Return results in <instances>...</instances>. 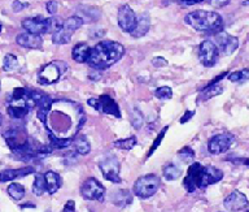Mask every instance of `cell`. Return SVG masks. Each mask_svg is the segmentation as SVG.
Masks as SVG:
<instances>
[{"mask_svg":"<svg viewBox=\"0 0 249 212\" xmlns=\"http://www.w3.org/2000/svg\"><path fill=\"white\" fill-rule=\"evenodd\" d=\"M124 55V47L114 40H101L91 48L87 64L95 71H104L120 61Z\"/></svg>","mask_w":249,"mask_h":212,"instance_id":"6da1fadb","label":"cell"},{"mask_svg":"<svg viewBox=\"0 0 249 212\" xmlns=\"http://www.w3.org/2000/svg\"><path fill=\"white\" fill-rule=\"evenodd\" d=\"M184 22L194 30L201 33L217 34L222 32V28H223V19L221 15H218L217 12H212V11H202V9L188 13L184 17Z\"/></svg>","mask_w":249,"mask_h":212,"instance_id":"7a4b0ae2","label":"cell"},{"mask_svg":"<svg viewBox=\"0 0 249 212\" xmlns=\"http://www.w3.org/2000/svg\"><path fill=\"white\" fill-rule=\"evenodd\" d=\"M35 107L36 106L34 100L30 96V90H27L25 87H17L12 93L7 112L12 118L19 120V118L26 117L27 114Z\"/></svg>","mask_w":249,"mask_h":212,"instance_id":"3957f363","label":"cell"},{"mask_svg":"<svg viewBox=\"0 0 249 212\" xmlns=\"http://www.w3.org/2000/svg\"><path fill=\"white\" fill-rule=\"evenodd\" d=\"M160 181L159 176L156 174H145V176L139 177L134 184V194L140 199H148L159 192Z\"/></svg>","mask_w":249,"mask_h":212,"instance_id":"277c9868","label":"cell"},{"mask_svg":"<svg viewBox=\"0 0 249 212\" xmlns=\"http://www.w3.org/2000/svg\"><path fill=\"white\" fill-rule=\"evenodd\" d=\"M87 104L89 107H92L93 110L101 112V114L116 116L118 118L121 117L120 107H118L116 100L110 98L109 95H101L99 98H89L87 100Z\"/></svg>","mask_w":249,"mask_h":212,"instance_id":"5b68a950","label":"cell"},{"mask_svg":"<svg viewBox=\"0 0 249 212\" xmlns=\"http://www.w3.org/2000/svg\"><path fill=\"white\" fill-rule=\"evenodd\" d=\"M99 168H100L103 176H104L108 181H110V182L120 184L121 181H122L120 176V160H118L116 156H113V155H107L105 157H103L100 160V163H99Z\"/></svg>","mask_w":249,"mask_h":212,"instance_id":"8992f818","label":"cell"},{"mask_svg":"<svg viewBox=\"0 0 249 212\" xmlns=\"http://www.w3.org/2000/svg\"><path fill=\"white\" fill-rule=\"evenodd\" d=\"M198 60L200 63L206 68L214 67L218 61V56H219V51L218 47L215 46L213 40L206 39L200 43L198 46Z\"/></svg>","mask_w":249,"mask_h":212,"instance_id":"52a82bcc","label":"cell"},{"mask_svg":"<svg viewBox=\"0 0 249 212\" xmlns=\"http://www.w3.org/2000/svg\"><path fill=\"white\" fill-rule=\"evenodd\" d=\"M81 195L87 200H103L105 195V188L93 177H89L81 185Z\"/></svg>","mask_w":249,"mask_h":212,"instance_id":"ba28073f","label":"cell"},{"mask_svg":"<svg viewBox=\"0 0 249 212\" xmlns=\"http://www.w3.org/2000/svg\"><path fill=\"white\" fill-rule=\"evenodd\" d=\"M235 137L231 133H221L214 135L208 142V150L213 155H219V154L226 153L227 150L232 146Z\"/></svg>","mask_w":249,"mask_h":212,"instance_id":"9c48e42d","label":"cell"},{"mask_svg":"<svg viewBox=\"0 0 249 212\" xmlns=\"http://www.w3.org/2000/svg\"><path fill=\"white\" fill-rule=\"evenodd\" d=\"M223 178V172L221 169L215 168L213 165L204 167L202 165L200 172H198V189H205L213 184H217Z\"/></svg>","mask_w":249,"mask_h":212,"instance_id":"30bf717a","label":"cell"},{"mask_svg":"<svg viewBox=\"0 0 249 212\" xmlns=\"http://www.w3.org/2000/svg\"><path fill=\"white\" fill-rule=\"evenodd\" d=\"M214 43L218 47V51L223 55H231L239 47V39L225 32H219L214 37Z\"/></svg>","mask_w":249,"mask_h":212,"instance_id":"8fae6325","label":"cell"},{"mask_svg":"<svg viewBox=\"0 0 249 212\" xmlns=\"http://www.w3.org/2000/svg\"><path fill=\"white\" fill-rule=\"evenodd\" d=\"M3 138L7 142L8 147L12 150V153L18 150L19 147H22L23 145H26L27 141L30 138L27 137L26 132L23 129H19V128H12V129H8L7 132L3 133Z\"/></svg>","mask_w":249,"mask_h":212,"instance_id":"7c38bea8","label":"cell"},{"mask_svg":"<svg viewBox=\"0 0 249 212\" xmlns=\"http://www.w3.org/2000/svg\"><path fill=\"white\" fill-rule=\"evenodd\" d=\"M61 75L62 71L61 68L58 67V63H50L40 69L38 75V82L40 85L48 86V85L57 82Z\"/></svg>","mask_w":249,"mask_h":212,"instance_id":"4fadbf2b","label":"cell"},{"mask_svg":"<svg viewBox=\"0 0 249 212\" xmlns=\"http://www.w3.org/2000/svg\"><path fill=\"white\" fill-rule=\"evenodd\" d=\"M136 20H138V16L130 5L124 4L118 9V25H120L122 32L131 34V32L135 28Z\"/></svg>","mask_w":249,"mask_h":212,"instance_id":"5bb4252c","label":"cell"},{"mask_svg":"<svg viewBox=\"0 0 249 212\" xmlns=\"http://www.w3.org/2000/svg\"><path fill=\"white\" fill-rule=\"evenodd\" d=\"M223 206L226 210H229L231 212H237L241 210L248 208L249 200L245 194H243L239 190H233L232 193H230L229 195L226 196L223 200Z\"/></svg>","mask_w":249,"mask_h":212,"instance_id":"9a60e30c","label":"cell"},{"mask_svg":"<svg viewBox=\"0 0 249 212\" xmlns=\"http://www.w3.org/2000/svg\"><path fill=\"white\" fill-rule=\"evenodd\" d=\"M22 28L30 34L42 36L47 34V19L40 16L29 17L22 21Z\"/></svg>","mask_w":249,"mask_h":212,"instance_id":"2e32d148","label":"cell"},{"mask_svg":"<svg viewBox=\"0 0 249 212\" xmlns=\"http://www.w3.org/2000/svg\"><path fill=\"white\" fill-rule=\"evenodd\" d=\"M16 42L18 46L25 48H30V50H40L43 47V39L40 36H35L30 33H21L16 37Z\"/></svg>","mask_w":249,"mask_h":212,"instance_id":"e0dca14e","label":"cell"},{"mask_svg":"<svg viewBox=\"0 0 249 212\" xmlns=\"http://www.w3.org/2000/svg\"><path fill=\"white\" fill-rule=\"evenodd\" d=\"M201 167V163H192L187 171V176L184 178V189L188 193H194L196 189H198V172H200Z\"/></svg>","mask_w":249,"mask_h":212,"instance_id":"ac0fdd59","label":"cell"},{"mask_svg":"<svg viewBox=\"0 0 249 212\" xmlns=\"http://www.w3.org/2000/svg\"><path fill=\"white\" fill-rule=\"evenodd\" d=\"M35 172V168L33 167H23L18 169H5L3 172H0V182H8V181H13L16 178H21L27 174Z\"/></svg>","mask_w":249,"mask_h":212,"instance_id":"d6986e66","label":"cell"},{"mask_svg":"<svg viewBox=\"0 0 249 212\" xmlns=\"http://www.w3.org/2000/svg\"><path fill=\"white\" fill-rule=\"evenodd\" d=\"M149 29H151V19L147 13H142L140 16H138L135 28L131 32V37L132 38H142L149 32Z\"/></svg>","mask_w":249,"mask_h":212,"instance_id":"ffe728a7","label":"cell"},{"mask_svg":"<svg viewBox=\"0 0 249 212\" xmlns=\"http://www.w3.org/2000/svg\"><path fill=\"white\" fill-rule=\"evenodd\" d=\"M44 180H46V188L47 193L48 194H54V193L58 192V189L61 188L62 180L60 174H57L53 171H48V172L44 173Z\"/></svg>","mask_w":249,"mask_h":212,"instance_id":"44dd1931","label":"cell"},{"mask_svg":"<svg viewBox=\"0 0 249 212\" xmlns=\"http://www.w3.org/2000/svg\"><path fill=\"white\" fill-rule=\"evenodd\" d=\"M89 54H91V47L86 43L75 44L73 48V51H71L73 59L79 64L87 63V60H89Z\"/></svg>","mask_w":249,"mask_h":212,"instance_id":"7402d4cb","label":"cell"},{"mask_svg":"<svg viewBox=\"0 0 249 212\" xmlns=\"http://www.w3.org/2000/svg\"><path fill=\"white\" fill-rule=\"evenodd\" d=\"M74 32L73 30H70L68 26L62 24V26L58 29L57 32L53 33L52 34V42L54 44H66L69 43L70 40H71V37H73Z\"/></svg>","mask_w":249,"mask_h":212,"instance_id":"603a6c76","label":"cell"},{"mask_svg":"<svg viewBox=\"0 0 249 212\" xmlns=\"http://www.w3.org/2000/svg\"><path fill=\"white\" fill-rule=\"evenodd\" d=\"M100 11L97 8H93V7H81L77 11L75 16L82 19L83 22H92V21H96L100 17Z\"/></svg>","mask_w":249,"mask_h":212,"instance_id":"cb8c5ba5","label":"cell"},{"mask_svg":"<svg viewBox=\"0 0 249 212\" xmlns=\"http://www.w3.org/2000/svg\"><path fill=\"white\" fill-rule=\"evenodd\" d=\"M48 139H50V146L53 150H62L68 149L69 146L73 145L74 138H60L54 135V133L48 132Z\"/></svg>","mask_w":249,"mask_h":212,"instance_id":"d4e9b609","label":"cell"},{"mask_svg":"<svg viewBox=\"0 0 249 212\" xmlns=\"http://www.w3.org/2000/svg\"><path fill=\"white\" fill-rule=\"evenodd\" d=\"M74 149L79 155H89V151H91V145H89V139L85 137V135H78L73 139Z\"/></svg>","mask_w":249,"mask_h":212,"instance_id":"484cf974","label":"cell"},{"mask_svg":"<svg viewBox=\"0 0 249 212\" xmlns=\"http://www.w3.org/2000/svg\"><path fill=\"white\" fill-rule=\"evenodd\" d=\"M182 168L179 165L174 164V163H169L163 167V177L166 178L167 181H174L177 178L182 176Z\"/></svg>","mask_w":249,"mask_h":212,"instance_id":"4316f807","label":"cell"},{"mask_svg":"<svg viewBox=\"0 0 249 212\" xmlns=\"http://www.w3.org/2000/svg\"><path fill=\"white\" fill-rule=\"evenodd\" d=\"M7 192L12 199L15 200H21L25 196V188L21 184H18V182H12L8 186Z\"/></svg>","mask_w":249,"mask_h":212,"instance_id":"83f0119b","label":"cell"},{"mask_svg":"<svg viewBox=\"0 0 249 212\" xmlns=\"http://www.w3.org/2000/svg\"><path fill=\"white\" fill-rule=\"evenodd\" d=\"M223 93V87L221 85H208V86L201 91V98L202 100H208V99L213 98V96H217V95L222 94Z\"/></svg>","mask_w":249,"mask_h":212,"instance_id":"f1b7e54d","label":"cell"},{"mask_svg":"<svg viewBox=\"0 0 249 212\" xmlns=\"http://www.w3.org/2000/svg\"><path fill=\"white\" fill-rule=\"evenodd\" d=\"M47 192L46 188V180H44V174H35L34 184H33V193L34 195L42 196Z\"/></svg>","mask_w":249,"mask_h":212,"instance_id":"f546056e","label":"cell"},{"mask_svg":"<svg viewBox=\"0 0 249 212\" xmlns=\"http://www.w3.org/2000/svg\"><path fill=\"white\" fill-rule=\"evenodd\" d=\"M229 81L235 83H243L247 82L249 79V69H241V71L231 72L230 75H227Z\"/></svg>","mask_w":249,"mask_h":212,"instance_id":"4dcf8cb0","label":"cell"},{"mask_svg":"<svg viewBox=\"0 0 249 212\" xmlns=\"http://www.w3.org/2000/svg\"><path fill=\"white\" fill-rule=\"evenodd\" d=\"M136 137H128L126 139H118L113 143V147H116V149L120 150H131L134 149L136 146Z\"/></svg>","mask_w":249,"mask_h":212,"instance_id":"1f68e13d","label":"cell"},{"mask_svg":"<svg viewBox=\"0 0 249 212\" xmlns=\"http://www.w3.org/2000/svg\"><path fill=\"white\" fill-rule=\"evenodd\" d=\"M18 67V60L16 58L15 55H12V54H8L5 55L3 60V69L5 72H12L15 71L16 68Z\"/></svg>","mask_w":249,"mask_h":212,"instance_id":"d6a6232c","label":"cell"},{"mask_svg":"<svg viewBox=\"0 0 249 212\" xmlns=\"http://www.w3.org/2000/svg\"><path fill=\"white\" fill-rule=\"evenodd\" d=\"M144 124V115L140 112V110L135 108L131 112V125L132 128H135L136 130H139Z\"/></svg>","mask_w":249,"mask_h":212,"instance_id":"836d02e7","label":"cell"},{"mask_svg":"<svg viewBox=\"0 0 249 212\" xmlns=\"http://www.w3.org/2000/svg\"><path fill=\"white\" fill-rule=\"evenodd\" d=\"M178 156L180 157V160L184 161V163H192L195 159V151L191 147L186 146V147H183L182 150H179Z\"/></svg>","mask_w":249,"mask_h":212,"instance_id":"e575fe53","label":"cell"},{"mask_svg":"<svg viewBox=\"0 0 249 212\" xmlns=\"http://www.w3.org/2000/svg\"><path fill=\"white\" fill-rule=\"evenodd\" d=\"M155 96L160 100H166V99H171L173 96V90L167 86H161L159 89H156Z\"/></svg>","mask_w":249,"mask_h":212,"instance_id":"d590c367","label":"cell"},{"mask_svg":"<svg viewBox=\"0 0 249 212\" xmlns=\"http://www.w3.org/2000/svg\"><path fill=\"white\" fill-rule=\"evenodd\" d=\"M167 129H169V126H165V128H163V129L161 130V132H160V134H159V135H157V138H156V139H155V142H153V145H152V147H151V149H149V153H148V157L151 156L152 154L155 153V150L157 149V147H159L160 143H161V141H162V139H163V135L166 134Z\"/></svg>","mask_w":249,"mask_h":212,"instance_id":"8d00e7d4","label":"cell"},{"mask_svg":"<svg viewBox=\"0 0 249 212\" xmlns=\"http://www.w3.org/2000/svg\"><path fill=\"white\" fill-rule=\"evenodd\" d=\"M46 8H47V12L53 16V15H56V13H57L58 3H57V1H56V0H50V1L47 3Z\"/></svg>","mask_w":249,"mask_h":212,"instance_id":"74e56055","label":"cell"},{"mask_svg":"<svg viewBox=\"0 0 249 212\" xmlns=\"http://www.w3.org/2000/svg\"><path fill=\"white\" fill-rule=\"evenodd\" d=\"M206 1H208V4L214 7V8H222L230 3V0H206Z\"/></svg>","mask_w":249,"mask_h":212,"instance_id":"f35d334b","label":"cell"},{"mask_svg":"<svg viewBox=\"0 0 249 212\" xmlns=\"http://www.w3.org/2000/svg\"><path fill=\"white\" fill-rule=\"evenodd\" d=\"M29 7V4L27 3H22V1H19V0H15L13 1V4H12V9H13V12H21V11H23L25 8H27Z\"/></svg>","mask_w":249,"mask_h":212,"instance_id":"ab89813d","label":"cell"},{"mask_svg":"<svg viewBox=\"0 0 249 212\" xmlns=\"http://www.w3.org/2000/svg\"><path fill=\"white\" fill-rule=\"evenodd\" d=\"M61 212H75V202L74 200H68L65 203V206H64V208H62Z\"/></svg>","mask_w":249,"mask_h":212,"instance_id":"60d3db41","label":"cell"},{"mask_svg":"<svg viewBox=\"0 0 249 212\" xmlns=\"http://www.w3.org/2000/svg\"><path fill=\"white\" fill-rule=\"evenodd\" d=\"M152 64L155 65V67L160 68V67H163V65H166L167 61L163 58H155V59L152 60Z\"/></svg>","mask_w":249,"mask_h":212,"instance_id":"b9f144b4","label":"cell"},{"mask_svg":"<svg viewBox=\"0 0 249 212\" xmlns=\"http://www.w3.org/2000/svg\"><path fill=\"white\" fill-rule=\"evenodd\" d=\"M105 34V30H103V29H95V30H91L89 32V37L91 38H100V37H103Z\"/></svg>","mask_w":249,"mask_h":212,"instance_id":"7bdbcfd3","label":"cell"},{"mask_svg":"<svg viewBox=\"0 0 249 212\" xmlns=\"http://www.w3.org/2000/svg\"><path fill=\"white\" fill-rule=\"evenodd\" d=\"M195 115V111H187L186 114L183 115L182 118H180V124H186L187 121H190L191 117Z\"/></svg>","mask_w":249,"mask_h":212,"instance_id":"ee69618b","label":"cell"},{"mask_svg":"<svg viewBox=\"0 0 249 212\" xmlns=\"http://www.w3.org/2000/svg\"><path fill=\"white\" fill-rule=\"evenodd\" d=\"M202 0H180V3L184 5H194L197 3H201Z\"/></svg>","mask_w":249,"mask_h":212,"instance_id":"f6af8a7d","label":"cell"},{"mask_svg":"<svg viewBox=\"0 0 249 212\" xmlns=\"http://www.w3.org/2000/svg\"><path fill=\"white\" fill-rule=\"evenodd\" d=\"M3 125V115L0 114V126Z\"/></svg>","mask_w":249,"mask_h":212,"instance_id":"bcb514c9","label":"cell"},{"mask_svg":"<svg viewBox=\"0 0 249 212\" xmlns=\"http://www.w3.org/2000/svg\"><path fill=\"white\" fill-rule=\"evenodd\" d=\"M243 5H249V0H245V1H243Z\"/></svg>","mask_w":249,"mask_h":212,"instance_id":"7dc6e473","label":"cell"},{"mask_svg":"<svg viewBox=\"0 0 249 212\" xmlns=\"http://www.w3.org/2000/svg\"><path fill=\"white\" fill-rule=\"evenodd\" d=\"M1 29H3V25L0 24V32H1Z\"/></svg>","mask_w":249,"mask_h":212,"instance_id":"c3c4849f","label":"cell"},{"mask_svg":"<svg viewBox=\"0 0 249 212\" xmlns=\"http://www.w3.org/2000/svg\"><path fill=\"white\" fill-rule=\"evenodd\" d=\"M46 212H52V211H50V210H47V211Z\"/></svg>","mask_w":249,"mask_h":212,"instance_id":"681fc988","label":"cell"},{"mask_svg":"<svg viewBox=\"0 0 249 212\" xmlns=\"http://www.w3.org/2000/svg\"><path fill=\"white\" fill-rule=\"evenodd\" d=\"M245 212H249V210H247V211H245Z\"/></svg>","mask_w":249,"mask_h":212,"instance_id":"f907efd6","label":"cell"},{"mask_svg":"<svg viewBox=\"0 0 249 212\" xmlns=\"http://www.w3.org/2000/svg\"><path fill=\"white\" fill-rule=\"evenodd\" d=\"M245 163H248V164H249V161H245Z\"/></svg>","mask_w":249,"mask_h":212,"instance_id":"816d5d0a","label":"cell"},{"mask_svg":"<svg viewBox=\"0 0 249 212\" xmlns=\"http://www.w3.org/2000/svg\"><path fill=\"white\" fill-rule=\"evenodd\" d=\"M219 212H221V211H219Z\"/></svg>","mask_w":249,"mask_h":212,"instance_id":"f5cc1de1","label":"cell"}]
</instances>
